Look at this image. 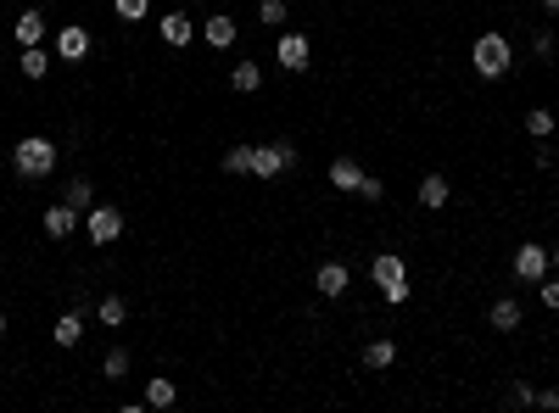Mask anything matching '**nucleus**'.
Returning <instances> with one entry per match:
<instances>
[{"instance_id":"obj_1","label":"nucleus","mask_w":559,"mask_h":413,"mask_svg":"<svg viewBox=\"0 0 559 413\" xmlns=\"http://www.w3.org/2000/svg\"><path fill=\"white\" fill-rule=\"evenodd\" d=\"M12 168L23 174V179H45L51 168H56V140H45V134H23L12 146Z\"/></svg>"},{"instance_id":"obj_2","label":"nucleus","mask_w":559,"mask_h":413,"mask_svg":"<svg viewBox=\"0 0 559 413\" xmlns=\"http://www.w3.org/2000/svg\"><path fill=\"white\" fill-rule=\"evenodd\" d=\"M369 279L381 285V296H386L391 307H403V302H408V268H403L398 252H381L375 263H369Z\"/></svg>"},{"instance_id":"obj_3","label":"nucleus","mask_w":559,"mask_h":413,"mask_svg":"<svg viewBox=\"0 0 559 413\" xmlns=\"http://www.w3.org/2000/svg\"><path fill=\"white\" fill-rule=\"evenodd\" d=\"M470 61H475V73H481V78H504L514 68V51H509L504 34H481V39H475V51H470Z\"/></svg>"},{"instance_id":"obj_4","label":"nucleus","mask_w":559,"mask_h":413,"mask_svg":"<svg viewBox=\"0 0 559 413\" xmlns=\"http://www.w3.org/2000/svg\"><path fill=\"white\" fill-rule=\"evenodd\" d=\"M292 162H297V146H292V140H268V146H258V157H252V174H258V179H280Z\"/></svg>"},{"instance_id":"obj_5","label":"nucleus","mask_w":559,"mask_h":413,"mask_svg":"<svg viewBox=\"0 0 559 413\" xmlns=\"http://www.w3.org/2000/svg\"><path fill=\"white\" fill-rule=\"evenodd\" d=\"M85 235H90L95 246H112V240L123 235V213H118V206H107V201L90 206V213H85Z\"/></svg>"},{"instance_id":"obj_6","label":"nucleus","mask_w":559,"mask_h":413,"mask_svg":"<svg viewBox=\"0 0 559 413\" xmlns=\"http://www.w3.org/2000/svg\"><path fill=\"white\" fill-rule=\"evenodd\" d=\"M56 56L62 61H85L90 56V28L85 23H62L56 28Z\"/></svg>"},{"instance_id":"obj_7","label":"nucleus","mask_w":559,"mask_h":413,"mask_svg":"<svg viewBox=\"0 0 559 413\" xmlns=\"http://www.w3.org/2000/svg\"><path fill=\"white\" fill-rule=\"evenodd\" d=\"M78 218H85L78 206H68V201H51V206H45V218H39V223H45V235H51V240H68V235L78 230Z\"/></svg>"},{"instance_id":"obj_8","label":"nucleus","mask_w":559,"mask_h":413,"mask_svg":"<svg viewBox=\"0 0 559 413\" xmlns=\"http://www.w3.org/2000/svg\"><path fill=\"white\" fill-rule=\"evenodd\" d=\"M308 56H314L308 34H280V51H275V61H280L285 73H302V68H308Z\"/></svg>"},{"instance_id":"obj_9","label":"nucleus","mask_w":559,"mask_h":413,"mask_svg":"<svg viewBox=\"0 0 559 413\" xmlns=\"http://www.w3.org/2000/svg\"><path fill=\"white\" fill-rule=\"evenodd\" d=\"M314 285H319V296H325V302H336V296H347V285H353V274H347V263H319Z\"/></svg>"},{"instance_id":"obj_10","label":"nucleus","mask_w":559,"mask_h":413,"mask_svg":"<svg viewBox=\"0 0 559 413\" xmlns=\"http://www.w3.org/2000/svg\"><path fill=\"white\" fill-rule=\"evenodd\" d=\"M514 274H521L526 285H537V279H543L548 274V252H543V246H521V252H514Z\"/></svg>"},{"instance_id":"obj_11","label":"nucleus","mask_w":559,"mask_h":413,"mask_svg":"<svg viewBox=\"0 0 559 413\" xmlns=\"http://www.w3.org/2000/svg\"><path fill=\"white\" fill-rule=\"evenodd\" d=\"M521 319H526V313H521V302H514V296H498V302L487 307V324L504 329V336H514V329H521Z\"/></svg>"},{"instance_id":"obj_12","label":"nucleus","mask_w":559,"mask_h":413,"mask_svg":"<svg viewBox=\"0 0 559 413\" xmlns=\"http://www.w3.org/2000/svg\"><path fill=\"white\" fill-rule=\"evenodd\" d=\"M45 34H51L45 12H23V17H17V28H12V39H17V45H45Z\"/></svg>"},{"instance_id":"obj_13","label":"nucleus","mask_w":559,"mask_h":413,"mask_svg":"<svg viewBox=\"0 0 559 413\" xmlns=\"http://www.w3.org/2000/svg\"><path fill=\"white\" fill-rule=\"evenodd\" d=\"M448 201H453L448 179H442V174H425V179H420V206H425V213H442Z\"/></svg>"},{"instance_id":"obj_14","label":"nucleus","mask_w":559,"mask_h":413,"mask_svg":"<svg viewBox=\"0 0 559 413\" xmlns=\"http://www.w3.org/2000/svg\"><path fill=\"white\" fill-rule=\"evenodd\" d=\"M330 184L353 196L358 184H364V168H358V157H336V162H330Z\"/></svg>"},{"instance_id":"obj_15","label":"nucleus","mask_w":559,"mask_h":413,"mask_svg":"<svg viewBox=\"0 0 559 413\" xmlns=\"http://www.w3.org/2000/svg\"><path fill=\"white\" fill-rule=\"evenodd\" d=\"M201 39H207L213 51H230V45H235V17H207V23H201Z\"/></svg>"},{"instance_id":"obj_16","label":"nucleus","mask_w":559,"mask_h":413,"mask_svg":"<svg viewBox=\"0 0 559 413\" xmlns=\"http://www.w3.org/2000/svg\"><path fill=\"white\" fill-rule=\"evenodd\" d=\"M51 336H56V346H78V341H85V307H73V313H62Z\"/></svg>"},{"instance_id":"obj_17","label":"nucleus","mask_w":559,"mask_h":413,"mask_svg":"<svg viewBox=\"0 0 559 413\" xmlns=\"http://www.w3.org/2000/svg\"><path fill=\"white\" fill-rule=\"evenodd\" d=\"M230 85H235V95H258V90H263V68H258V61H235V68H230Z\"/></svg>"},{"instance_id":"obj_18","label":"nucleus","mask_w":559,"mask_h":413,"mask_svg":"<svg viewBox=\"0 0 559 413\" xmlns=\"http://www.w3.org/2000/svg\"><path fill=\"white\" fill-rule=\"evenodd\" d=\"M391 363H398V341L391 336H375L364 346V368H391Z\"/></svg>"},{"instance_id":"obj_19","label":"nucleus","mask_w":559,"mask_h":413,"mask_svg":"<svg viewBox=\"0 0 559 413\" xmlns=\"http://www.w3.org/2000/svg\"><path fill=\"white\" fill-rule=\"evenodd\" d=\"M51 61H56V56H51L45 45H23L17 68H23V78H45V73H51Z\"/></svg>"},{"instance_id":"obj_20","label":"nucleus","mask_w":559,"mask_h":413,"mask_svg":"<svg viewBox=\"0 0 559 413\" xmlns=\"http://www.w3.org/2000/svg\"><path fill=\"white\" fill-rule=\"evenodd\" d=\"M174 402H179V385L169 375H152L146 380V408H174Z\"/></svg>"},{"instance_id":"obj_21","label":"nucleus","mask_w":559,"mask_h":413,"mask_svg":"<svg viewBox=\"0 0 559 413\" xmlns=\"http://www.w3.org/2000/svg\"><path fill=\"white\" fill-rule=\"evenodd\" d=\"M162 39H169L174 51H185V45H191V17H185V12H169V17H162Z\"/></svg>"},{"instance_id":"obj_22","label":"nucleus","mask_w":559,"mask_h":413,"mask_svg":"<svg viewBox=\"0 0 559 413\" xmlns=\"http://www.w3.org/2000/svg\"><path fill=\"white\" fill-rule=\"evenodd\" d=\"M129 363H135V358H129V346H112L107 363H101V380H112V385H118V380H129Z\"/></svg>"},{"instance_id":"obj_23","label":"nucleus","mask_w":559,"mask_h":413,"mask_svg":"<svg viewBox=\"0 0 559 413\" xmlns=\"http://www.w3.org/2000/svg\"><path fill=\"white\" fill-rule=\"evenodd\" d=\"M95 319L107 324V329H118L123 319H129V302H123V296H101V302H95Z\"/></svg>"},{"instance_id":"obj_24","label":"nucleus","mask_w":559,"mask_h":413,"mask_svg":"<svg viewBox=\"0 0 559 413\" xmlns=\"http://www.w3.org/2000/svg\"><path fill=\"white\" fill-rule=\"evenodd\" d=\"M252 157H258V146H230L224 151V174H252Z\"/></svg>"},{"instance_id":"obj_25","label":"nucleus","mask_w":559,"mask_h":413,"mask_svg":"<svg viewBox=\"0 0 559 413\" xmlns=\"http://www.w3.org/2000/svg\"><path fill=\"white\" fill-rule=\"evenodd\" d=\"M62 201H68V206H78V213H90V206H95V184H90V179H73Z\"/></svg>"},{"instance_id":"obj_26","label":"nucleus","mask_w":559,"mask_h":413,"mask_svg":"<svg viewBox=\"0 0 559 413\" xmlns=\"http://www.w3.org/2000/svg\"><path fill=\"white\" fill-rule=\"evenodd\" d=\"M526 134H531V140H548V134H554V112H548V107H531V112H526Z\"/></svg>"},{"instance_id":"obj_27","label":"nucleus","mask_w":559,"mask_h":413,"mask_svg":"<svg viewBox=\"0 0 559 413\" xmlns=\"http://www.w3.org/2000/svg\"><path fill=\"white\" fill-rule=\"evenodd\" d=\"M285 0H258V23H268V28H285Z\"/></svg>"},{"instance_id":"obj_28","label":"nucleus","mask_w":559,"mask_h":413,"mask_svg":"<svg viewBox=\"0 0 559 413\" xmlns=\"http://www.w3.org/2000/svg\"><path fill=\"white\" fill-rule=\"evenodd\" d=\"M112 12L123 23H140V17H152V0H112Z\"/></svg>"},{"instance_id":"obj_29","label":"nucleus","mask_w":559,"mask_h":413,"mask_svg":"<svg viewBox=\"0 0 559 413\" xmlns=\"http://www.w3.org/2000/svg\"><path fill=\"white\" fill-rule=\"evenodd\" d=\"M509 408H537V391H531L526 380H514V385H509Z\"/></svg>"},{"instance_id":"obj_30","label":"nucleus","mask_w":559,"mask_h":413,"mask_svg":"<svg viewBox=\"0 0 559 413\" xmlns=\"http://www.w3.org/2000/svg\"><path fill=\"white\" fill-rule=\"evenodd\" d=\"M537 291H543V307H548V313H559V279H537Z\"/></svg>"},{"instance_id":"obj_31","label":"nucleus","mask_w":559,"mask_h":413,"mask_svg":"<svg viewBox=\"0 0 559 413\" xmlns=\"http://www.w3.org/2000/svg\"><path fill=\"white\" fill-rule=\"evenodd\" d=\"M353 196H364V201H381V196H386V184H381L375 174H364V184H358V190H353Z\"/></svg>"},{"instance_id":"obj_32","label":"nucleus","mask_w":559,"mask_h":413,"mask_svg":"<svg viewBox=\"0 0 559 413\" xmlns=\"http://www.w3.org/2000/svg\"><path fill=\"white\" fill-rule=\"evenodd\" d=\"M531 51H537V56H554V34L537 28V34H531Z\"/></svg>"},{"instance_id":"obj_33","label":"nucleus","mask_w":559,"mask_h":413,"mask_svg":"<svg viewBox=\"0 0 559 413\" xmlns=\"http://www.w3.org/2000/svg\"><path fill=\"white\" fill-rule=\"evenodd\" d=\"M537 408H543V413H559V391H554V385L537 391Z\"/></svg>"},{"instance_id":"obj_34","label":"nucleus","mask_w":559,"mask_h":413,"mask_svg":"<svg viewBox=\"0 0 559 413\" xmlns=\"http://www.w3.org/2000/svg\"><path fill=\"white\" fill-rule=\"evenodd\" d=\"M543 12H554V17H559V0H543Z\"/></svg>"},{"instance_id":"obj_35","label":"nucleus","mask_w":559,"mask_h":413,"mask_svg":"<svg viewBox=\"0 0 559 413\" xmlns=\"http://www.w3.org/2000/svg\"><path fill=\"white\" fill-rule=\"evenodd\" d=\"M0 336H6V313H0Z\"/></svg>"},{"instance_id":"obj_36","label":"nucleus","mask_w":559,"mask_h":413,"mask_svg":"<svg viewBox=\"0 0 559 413\" xmlns=\"http://www.w3.org/2000/svg\"><path fill=\"white\" fill-rule=\"evenodd\" d=\"M554 268H559V246H554Z\"/></svg>"}]
</instances>
